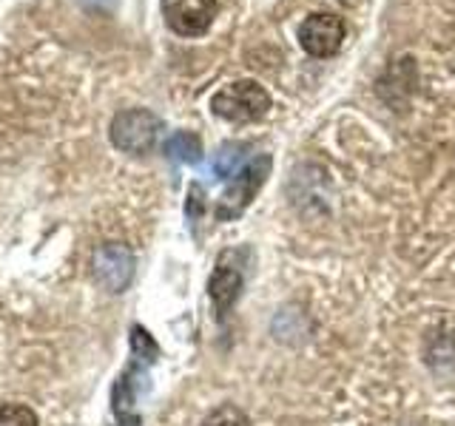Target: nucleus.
Here are the masks:
<instances>
[{
  "label": "nucleus",
  "mask_w": 455,
  "mask_h": 426,
  "mask_svg": "<svg viewBox=\"0 0 455 426\" xmlns=\"http://www.w3.org/2000/svg\"><path fill=\"white\" fill-rule=\"evenodd\" d=\"M211 111L228 122H256L270 111V97L259 83L236 80L211 97Z\"/></svg>",
  "instance_id": "nucleus-1"
},
{
  "label": "nucleus",
  "mask_w": 455,
  "mask_h": 426,
  "mask_svg": "<svg viewBox=\"0 0 455 426\" xmlns=\"http://www.w3.org/2000/svg\"><path fill=\"white\" fill-rule=\"evenodd\" d=\"M134 253L132 248L108 241L94 253V279L97 284H103L108 293H123L134 279Z\"/></svg>",
  "instance_id": "nucleus-5"
},
{
  "label": "nucleus",
  "mask_w": 455,
  "mask_h": 426,
  "mask_svg": "<svg viewBox=\"0 0 455 426\" xmlns=\"http://www.w3.org/2000/svg\"><path fill=\"white\" fill-rule=\"evenodd\" d=\"M0 426H37V415L26 404L0 406Z\"/></svg>",
  "instance_id": "nucleus-10"
},
{
  "label": "nucleus",
  "mask_w": 455,
  "mask_h": 426,
  "mask_svg": "<svg viewBox=\"0 0 455 426\" xmlns=\"http://www.w3.org/2000/svg\"><path fill=\"white\" fill-rule=\"evenodd\" d=\"M299 40H302V49L313 57H331L341 49L345 43V23L336 14H310V18L299 28Z\"/></svg>",
  "instance_id": "nucleus-7"
},
{
  "label": "nucleus",
  "mask_w": 455,
  "mask_h": 426,
  "mask_svg": "<svg viewBox=\"0 0 455 426\" xmlns=\"http://www.w3.org/2000/svg\"><path fill=\"white\" fill-rule=\"evenodd\" d=\"M163 131V120L156 117L148 108H125L120 114H114L108 137L114 142V148H120L123 154H148Z\"/></svg>",
  "instance_id": "nucleus-2"
},
{
  "label": "nucleus",
  "mask_w": 455,
  "mask_h": 426,
  "mask_svg": "<svg viewBox=\"0 0 455 426\" xmlns=\"http://www.w3.org/2000/svg\"><path fill=\"white\" fill-rule=\"evenodd\" d=\"M239 162H242V146H225L217 154V162H213V168H217V174L225 179V177H234V170H236Z\"/></svg>",
  "instance_id": "nucleus-11"
},
{
  "label": "nucleus",
  "mask_w": 455,
  "mask_h": 426,
  "mask_svg": "<svg viewBox=\"0 0 455 426\" xmlns=\"http://www.w3.org/2000/svg\"><path fill=\"white\" fill-rule=\"evenodd\" d=\"M165 154L177 162L194 165V162H199V156H203V142H199V137L191 131H180L165 142Z\"/></svg>",
  "instance_id": "nucleus-8"
},
{
  "label": "nucleus",
  "mask_w": 455,
  "mask_h": 426,
  "mask_svg": "<svg viewBox=\"0 0 455 426\" xmlns=\"http://www.w3.org/2000/svg\"><path fill=\"white\" fill-rule=\"evenodd\" d=\"M267 177H270V156L267 154L256 156V160H251L242 170H236L231 188L225 191L222 202L217 208V219L239 217V213L256 199V193H259V188L267 182Z\"/></svg>",
  "instance_id": "nucleus-3"
},
{
  "label": "nucleus",
  "mask_w": 455,
  "mask_h": 426,
  "mask_svg": "<svg viewBox=\"0 0 455 426\" xmlns=\"http://www.w3.org/2000/svg\"><path fill=\"white\" fill-rule=\"evenodd\" d=\"M242 259H245V250H225L208 279V296L213 307H217L220 319L236 304L242 284H245V264H242Z\"/></svg>",
  "instance_id": "nucleus-4"
},
{
  "label": "nucleus",
  "mask_w": 455,
  "mask_h": 426,
  "mask_svg": "<svg viewBox=\"0 0 455 426\" xmlns=\"http://www.w3.org/2000/svg\"><path fill=\"white\" fill-rule=\"evenodd\" d=\"M132 344H134V352L142 355L146 361H154L156 355H160V350H156V344H154V338L142 330V327H134V330H132Z\"/></svg>",
  "instance_id": "nucleus-12"
},
{
  "label": "nucleus",
  "mask_w": 455,
  "mask_h": 426,
  "mask_svg": "<svg viewBox=\"0 0 455 426\" xmlns=\"http://www.w3.org/2000/svg\"><path fill=\"white\" fill-rule=\"evenodd\" d=\"M163 14L171 32L196 37L211 28L213 14H217V0H163Z\"/></svg>",
  "instance_id": "nucleus-6"
},
{
  "label": "nucleus",
  "mask_w": 455,
  "mask_h": 426,
  "mask_svg": "<svg viewBox=\"0 0 455 426\" xmlns=\"http://www.w3.org/2000/svg\"><path fill=\"white\" fill-rule=\"evenodd\" d=\"M203 426H251V418L234 404H222L213 412H208Z\"/></svg>",
  "instance_id": "nucleus-9"
}]
</instances>
